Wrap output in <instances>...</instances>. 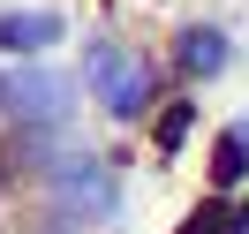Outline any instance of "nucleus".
<instances>
[{
	"mask_svg": "<svg viewBox=\"0 0 249 234\" xmlns=\"http://www.w3.org/2000/svg\"><path fill=\"white\" fill-rule=\"evenodd\" d=\"M91 83H98V98H106V113H121V121H136V113H143V91H151L143 61H128L121 46H98L91 53Z\"/></svg>",
	"mask_w": 249,
	"mask_h": 234,
	"instance_id": "obj_1",
	"label": "nucleus"
},
{
	"mask_svg": "<svg viewBox=\"0 0 249 234\" xmlns=\"http://www.w3.org/2000/svg\"><path fill=\"white\" fill-rule=\"evenodd\" d=\"M8 106L31 113V121H53V106H68V83H53V76H23V83H8Z\"/></svg>",
	"mask_w": 249,
	"mask_h": 234,
	"instance_id": "obj_2",
	"label": "nucleus"
},
{
	"mask_svg": "<svg viewBox=\"0 0 249 234\" xmlns=\"http://www.w3.org/2000/svg\"><path fill=\"white\" fill-rule=\"evenodd\" d=\"M53 38H61V16H0V46H16V53L53 46Z\"/></svg>",
	"mask_w": 249,
	"mask_h": 234,
	"instance_id": "obj_3",
	"label": "nucleus"
},
{
	"mask_svg": "<svg viewBox=\"0 0 249 234\" xmlns=\"http://www.w3.org/2000/svg\"><path fill=\"white\" fill-rule=\"evenodd\" d=\"M219 61H227V38H219V31H189L181 38V68H189V76H212Z\"/></svg>",
	"mask_w": 249,
	"mask_h": 234,
	"instance_id": "obj_4",
	"label": "nucleus"
},
{
	"mask_svg": "<svg viewBox=\"0 0 249 234\" xmlns=\"http://www.w3.org/2000/svg\"><path fill=\"white\" fill-rule=\"evenodd\" d=\"M242 166H249V136L234 128V136H219V151H212V181L234 189V181H242Z\"/></svg>",
	"mask_w": 249,
	"mask_h": 234,
	"instance_id": "obj_5",
	"label": "nucleus"
},
{
	"mask_svg": "<svg viewBox=\"0 0 249 234\" xmlns=\"http://www.w3.org/2000/svg\"><path fill=\"white\" fill-rule=\"evenodd\" d=\"M234 227H242V212H227V204H204V212L189 219L181 234H234Z\"/></svg>",
	"mask_w": 249,
	"mask_h": 234,
	"instance_id": "obj_6",
	"label": "nucleus"
},
{
	"mask_svg": "<svg viewBox=\"0 0 249 234\" xmlns=\"http://www.w3.org/2000/svg\"><path fill=\"white\" fill-rule=\"evenodd\" d=\"M181 136H189V106H166V121H159V151H174Z\"/></svg>",
	"mask_w": 249,
	"mask_h": 234,
	"instance_id": "obj_7",
	"label": "nucleus"
}]
</instances>
